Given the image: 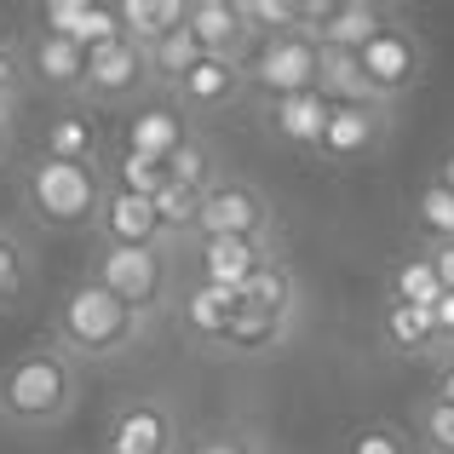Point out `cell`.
<instances>
[{
    "mask_svg": "<svg viewBox=\"0 0 454 454\" xmlns=\"http://www.w3.org/2000/svg\"><path fill=\"white\" fill-rule=\"evenodd\" d=\"M81 403V363L64 345L41 340L0 368V420L18 432H52Z\"/></svg>",
    "mask_w": 454,
    "mask_h": 454,
    "instance_id": "obj_1",
    "label": "cell"
},
{
    "mask_svg": "<svg viewBox=\"0 0 454 454\" xmlns=\"http://www.w3.org/2000/svg\"><path fill=\"white\" fill-rule=\"evenodd\" d=\"M150 328H155L150 317H138L133 305H121L92 277H81L52 310V345H64L75 363H110V356L138 351Z\"/></svg>",
    "mask_w": 454,
    "mask_h": 454,
    "instance_id": "obj_2",
    "label": "cell"
},
{
    "mask_svg": "<svg viewBox=\"0 0 454 454\" xmlns=\"http://www.w3.org/2000/svg\"><path fill=\"white\" fill-rule=\"evenodd\" d=\"M18 196L41 231H92L98 224V201H104V167L35 155L18 173Z\"/></svg>",
    "mask_w": 454,
    "mask_h": 454,
    "instance_id": "obj_3",
    "label": "cell"
},
{
    "mask_svg": "<svg viewBox=\"0 0 454 454\" xmlns=\"http://www.w3.org/2000/svg\"><path fill=\"white\" fill-rule=\"evenodd\" d=\"M98 288H110L121 305H133L138 317H161L178 294V254L173 247H115L98 242L92 247V270H87Z\"/></svg>",
    "mask_w": 454,
    "mask_h": 454,
    "instance_id": "obj_4",
    "label": "cell"
},
{
    "mask_svg": "<svg viewBox=\"0 0 454 454\" xmlns=\"http://www.w3.org/2000/svg\"><path fill=\"white\" fill-rule=\"evenodd\" d=\"M356 58H363V75H368V87H374V98L391 104V110H397V104L409 98L414 87H420V81H426V64H432V52H426V35L409 29L403 18H391Z\"/></svg>",
    "mask_w": 454,
    "mask_h": 454,
    "instance_id": "obj_5",
    "label": "cell"
},
{
    "mask_svg": "<svg viewBox=\"0 0 454 454\" xmlns=\"http://www.w3.org/2000/svg\"><path fill=\"white\" fill-rule=\"evenodd\" d=\"M196 236H242V242H265L277 247V207L265 201V190L247 184V178L224 173L219 184L201 196V213H196ZM190 236V242H196Z\"/></svg>",
    "mask_w": 454,
    "mask_h": 454,
    "instance_id": "obj_6",
    "label": "cell"
},
{
    "mask_svg": "<svg viewBox=\"0 0 454 454\" xmlns=\"http://www.w3.org/2000/svg\"><path fill=\"white\" fill-rule=\"evenodd\" d=\"M247 92H259V98H294V92H310L317 87V69H322V52L317 41L300 29L288 35H270V41H254V52H247Z\"/></svg>",
    "mask_w": 454,
    "mask_h": 454,
    "instance_id": "obj_7",
    "label": "cell"
},
{
    "mask_svg": "<svg viewBox=\"0 0 454 454\" xmlns=\"http://www.w3.org/2000/svg\"><path fill=\"white\" fill-rule=\"evenodd\" d=\"M391 18L397 12L380 0H300V35L317 41V52H363Z\"/></svg>",
    "mask_w": 454,
    "mask_h": 454,
    "instance_id": "obj_8",
    "label": "cell"
},
{
    "mask_svg": "<svg viewBox=\"0 0 454 454\" xmlns=\"http://www.w3.org/2000/svg\"><path fill=\"white\" fill-rule=\"evenodd\" d=\"M138 92H150V69H145V46L138 41H110L98 52H87V87L81 104H98V110H121Z\"/></svg>",
    "mask_w": 454,
    "mask_h": 454,
    "instance_id": "obj_9",
    "label": "cell"
},
{
    "mask_svg": "<svg viewBox=\"0 0 454 454\" xmlns=\"http://www.w3.org/2000/svg\"><path fill=\"white\" fill-rule=\"evenodd\" d=\"M242 98H247V69L231 64V58H201V64L167 92V104H173L190 127L207 121V115H224L231 104H242Z\"/></svg>",
    "mask_w": 454,
    "mask_h": 454,
    "instance_id": "obj_10",
    "label": "cell"
},
{
    "mask_svg": "<svg viewBox=\"0 0 454 454\" xmlns=\"http://www.w3.org/2000/svg\"><path fill=\"white\" fill-rule=\"evenodd\" d=\"M104 454H184L178 420L167 403L133 397L110 414V432H104Z\"/></svg>",
    "mask_w": 454,
    "mask_h": 454,
    "instance_id": "obj_11",
    "label": "cell"
},
{
    "mask_svg": "<svg viewBox=\"0 0 454 454\" xmlns=\"http://www.w3.org/2000/svg\"><path fill=\"white\" fill-rule=\"evenodd\" d=\"M386 138H391V104H333L317 155L333 167H351L363 155H374Z\"/></svg>",
    "mask_w": 454,
    "mask_h": 454,
    "instance_id": "obj_12",
    "label": "cell"
},
{
    "mask_svg": "<svg viewBox=\"0 0 454 454\" xmlns=\"http://www.w3.org/2000/svg\"><path fill=\"white\" fill-rule=\"evenodd\" d=\"M178 254H190V265H196V282L242 294V288H247V277H254L265 259H277V247H265V242H242V236H196V242H184Z\"/></svg>",
    "mask_w": 454,
    "mask_h": 454,
    "instance_id": "obj_13",
    "label": "cell"
},
{
    "mask_svg": "<svg viewBox=\"0 0 454 454\" xmlns=\"http://www.w3.org/2000/svg\"><path fill=\"white\" fill-rule=\"evenodd\" d=\"M18 64H23V81L58 92V98H81V87H87V52L52 29H29Z\"/></svg>",
    "mask_w": 454,
    "mask_h": 454,
    "instance_id": "obj_14",
    "label": "cell"
},
{
    "mask_svg": "<svg viewBox=\"0 0 454 454\" xmlns=\"http://www.w3.org/2000/svg\"><path fill=\"white\" fill-rule=\"evenodd\" d=\"M184 29L196 35L201 58L247 64V52H254V29L242 23V6H236V0H184Z\"/></svg>",
    "mask_w": 454,
    "mask_h": 454,
    "instance_id": "obj_15",
    "label": "cell"
},
{
    "mask_svg": "<svg viewBox=\"0 0 454 454\" xmlns=\"http://www.w3.org/2000/svg\"><path fill=\"white\" fill-rule=\"evenodd\" d=\"M98 242H115V247H173L161 236V219H155V201L150 196H127V190L104 184V201H98ZM178 254V247H173Z\"/></svg>",
    "mask_w": 454,
    "mask_h": 454,
    "instance_id": "obj_16",
    "label": "cell"
},
{
    "mask_svg": "<svg viewBox=\"0 0 454 454\" xmlns=\"http://www.w3.org/2000/svg\"><path fill=\"white\" fill-rule=\"evenodd\" d=\"M242 300L247 317H265V322H282V328H294L300 322V305H305V288H300V277H294V265L288 259H265V265L247 277V288L236 294Z\"/></svg>",
    "mask_w": 454,
    "mask_h": 454,
    "instance_id": "obj_17",
    "label": "cell"
},
{
    "mask_svg": "<svg viewBox=\"0 0 454 454\" xmlns=\"http://www.w3.org/2000/svg\"><path fill=\"white\" fill-rule=\"evenodd\" d=\"M41 29H52V35H64V41H75L81 52H98V46L121 41V12L104 6V0H46Z\"/></svg>",
    "mask_w": 454,
    "mask_h": 454,
    "instance_id": "obj_18",
    "label": "cell"
},
{
    "mask_svg": "<svg viewBox=\"0 0 454 454\" xmlns=\"http://www.w3.org/2000/svg\"><path fill=\"white\" fill-rule=\"evenodd\" d=\"M196 133V127L184 121V115L173 110L167 98H155V104H138L133 115H127V145L121 150H133V155H155V161H167L184 138Z\"/></svg>",
    "mask_w": 454,
    "mask_h": 454,
    "instance_id": "obj_19",
    "label": "cell"
},
{
    "mask_svg": "<svg viewBox=\"0 0 454 454\" xmlns=\"http://www.w3.org/2000/svg\"><path fill=\"white\" fill-rule=\"evenodd\" d=\"M328 115H333V104L322 98L317 87H310V92H294V98H277V104L265 110V121H270V133H277L282 145L317 150L322 133H328Z\"/></svg>",
    "mask_w": 454,
    "mask_h": 454,
    "instance_id": "obj_20",
    "label": "cell"
},
{
    "mask_svg": "<svg viewBox=\"0 0 454 454\" xmlns=\"http://www.w3.org/2000/svg\"><path fill=\"white\" fill-rule=\"evenodd\" d=\"M173 305L184 310V328L196 333L201 345H213V351H219V340L236 328V317H242V300H236L231 288H207V282H190Z\"/></svg>",
    "mask_w": 454,
    "mask_h": 454,
    "instance_id": "obj_21",
    "label": "cell"
},
{
    "mask_svg": "<svg viewBox=\"0 0 454 454\" xmlns=\"http://www.w3.org/2000/svg\"><path fill=\"white\" fill-rule=\"evenodd\" d=\"M41 155H52V161H75V167H104V145H98L92 115L69 110V115H58V121H46Z\"/></svg>",
    "mask_w": 454,
    "mask_h": 454,
    "instance_id": "obj_22",
    "label": "cell"
},
{
    "mask_svg": "<svg viewBox=\"0 0 454 454\" xmlns=\"http://www.w3.org/2000/svg\"><path fill=\"white\" fill-rule=\"evenodd\" d=\"M201 64V46H196V35L178 23V29H167L155 46H145V69H150V92H173L178 81L190 75V69Z\"/></svg>",
    "mask_w": 454,
    "mask_h": 454,
    "instance_id": "obj_23",
    "label": "cell"
},
{
    "mask_svg": "<svg viewBox=\"0 0 454 454\" xmlns=\"http://www.w3.org/2000/svg\"><path fill=\"white\" fill-rule=\"evenodd\" d=\"M380 340L391 345L397 356H437V328H432V310H414V305H386L380 310Z\"/></svg>",
    "mask_w": 454,
    "mask_h": 454,
    "instance_id": "obj_24",
    "label": "cell"
},
{
    "mask_svg": "<svg viewBox=\"0 0 454 454\" xmlns=\"http://www.w3.org/2000/svg\"><path fill=\"white\" fill-rule=\"evenodd\" d=\"M167 178H173L178 190H196V196H207V190L224 178V161H219V150H213L201 133H190L184 145L167 155Z\"/></svg>",
    "mask_w": 454,
    "mask_h": 454,
    "instance_id": "obj_25",
    "label": "cell"
},
{
    "mask_svg": "<svg viewBox=\"0 0 454 454\" xmlns=\"http://www.w3.org/2000/svg\"><path fill=\"white\" fill-rule=\"evenodd\" d=\"M317 92H322L328 104H380L374 87H368V75H363V58H356V52H322Z\"/></svg>",
    "mask_w": 454,
    "mask_h": 454,
    "instance_id": "obj_26",
    "label": "cell"
},
{
    "mask_svg": "<svg viewBox=\"0 0 454 454\" xmlns=\"http://www.w3.org/2000/svg\"><path fill=\"white\" fill-rule=\"evenodd\" d=\"M115 12H121V35L138 46H155L167 29L184 23V0H115Z\"/></svg>",
    "mask_w": 454,
    "mask_h": 454,
    "instance_id": "obj_27",
    "label": "cell"
},
{
    "mask_svg": "<svg viewBox=\"0 0 454 454\" xmlns=\"http://www.w3.org/2000/svg\"><path fill=\"white\" fill-rule=\"evenodd\" d=\"M437 294H443V282H437L432 259L414 254V259H397L386 277V305H414V310H432Z\"/></svg>",
    "mask_w": 454,
    "mask_h": 454,
    "instance_id": "obj_28",
    "label": "cell"
},
{
    "mask_svg": "<svg viewBox=\"0 0 454 454\" xmlns=\"http://www.w3.org/2000/svg\"><path fill=\"white\" fill-rule=\"evenodd\" d=\"M104 184H115V190H127V196H161L173 178H167V161H155V155H133V150H121L115 161H104Z\"/></svg>",
    "mask_w": 454,
    "mask_h": 454,
    "instance_id": "obj_29",
    "label": "cell"
},
{
    "mask_svg": "<svg viewBox=\"0 0 454 454\" xmlns=\"http://www.w3.org/2000/svg\"><path fill=\"white\" fill-rule=\"evenodd\" d=\"M409 443H414V454H454V409H449V403H437L432 391L414 403Z\"/></svg>",
    "mask_w": 454,
    "mask_h": 454,
    "instance_id": "obj_30",
    "label": "cell"
},
{
    "mask_svg": "<svg viewBox=\"0 0 454 454\" xmlns=\"http://www.w3.org/2000/svg\"><path fill=\"white\" fill-rule=\"evenodd\" d=\"M29 288H35V254L18 231L0 224V310H12Z\"/></svg>",
    "mask_w": 454,
    "mask_h": 454,
    "instance_id": "obj_31",
    "label": "cell"
},
{
    "mask_svg": "<svg viewBox=\"0 0 454 454\" xmlns=\"http://www.w3.org/2000/svg\"><path fill=\"white\" fill-rule=\"evenodd\" d=\"M294 340V328H282V322H265V317H236V328L219 340V351H231V356H270V351H282V345Z\"/></svg>",
    "mask_w": 454,
    "mask_h": 454,
    "instance_id": "obj_32",
    "label": "cell"
},
{
    "mask_svg": "<svg viewBox=\"0 0 454 454\" xmlns=\"http://www.w3.org/2000/svg\"><path fill=\"white\" fill-rule=\"evenodd\" d=\"M414 224H420L426 247L432 242H454V190L449 184H420V196H414Z\"/></svg>",
    "mask_w": 454,
    "mask_h": 454,
    "instance_id": "obj_33",
    "label": "cell"
},
{
    "mask_svg": "<svg viewBox=\"0 0 454 454\" xmlns=\"http://www.w3.org/2000/svg\"><path fill=\"white\" fill-rule=\"evenodd\" d=\"M196 213H201V196H196V190L167 184L161 196H155V219H161V236L173 247H184L190 236H196Z\"/></svg>",
    "mask_w": 454,
    "mask_h": 454,
    "instance_id": "obj_34",
    "label": "cell"
},
{
    "mask_svg": "<svg viewBox=\"0 0 454 454\" xmlns=\"http://www.w3.org/2000/svg\"><path fill=\"white\" fill-rule=\"evenodd\" d=\"M340 454H414V443H409V432L391 426V420H363V426L345 432Z\"/></svg>",
    "mask_w": 454,
    "mask_h": 454,
    "instance_id": "obj_35",
    "label": "cell"
},
{
    "mask_svg": "<svg viewBox=\"0 0 454 454\" xmlns=\"http://www.w3.org/2000/svg\"><path fill=\"white\" fill-rule=\"evenodd\" d=\"M236 6H242V23L254 29V41L300 29V0H236Z\"/></svg>",
    "mask_w": 454,
    "mask_h": 454,
    "instance_id": "obj_36",
    "label": "cell"
},
{
    "mask_svg": "<svg viewBox=\"0 0 454 454\" xmlns=\"http://www.w3.org/2000/svg\"><path fill=\"white\" fill-rule=\"evenodd\" d=\"M432 397L454 409V351H437L432 356Z\"/></svg>",
    "mask_w": 454,
    "mask_h": 454,
    "instance_id": "obj_37",
    "label": "cell"
},
{
    "mask_svg": "<svg viewBox=\"0 0 454 454\" xmlns=\"http://www.w3.org/2000/svg\"><path fill=\"white\" fill-rule=\"evenodd\" d=\"M432 328H437V345H443V351H454V294H437Z\"/></svg>",
    "mask_w": 454,
    "mask_h": 454,
    "instance_id": "obj_38",
    "label": "cell"
},
{
    "mask_svg": "<svg viewBox=\"0 0 454 454\" xmlns=\"http://www.w3.org/2000/svg\"><path fill=\"white\" fill-rule=\"evenodd\" d=\"M426 259H432V270H437V282H443V294H454V242H432V247H420Z\"/></svg>",
    "mask_w": 454,
    "mask_h": 454,
    "instance_id": "obj_39",
    "label": "cell"
},
{
    "mask_svg": "<svg viewBox=\"0 0 454 454\" xmlns=\"http://www.w3.org/2000/svg\"><path fill=\"white\" fill-rule=\"evenodd\" d=\"M184 454H254V443H242V437H201Z\"/></svg>",
    "mask_w": 454,
    "mask_h": 454,
    "instance_id": "obj_40",
    "label": "cell"
},
{
    "mask_svg": "<svg viewBox=\"0 0 454 454\" xmlns=\"http://www.w3.org/2000/svg\"><path fill=\"white\" fill-rule=\"evenodd\" d=\"M12 150H18V115H0V167L12 161Z\"/></svg>",
    "mask_w": 454,
    "mask_h": 454,
    "instance_id": "obj_41",
    "label": "cell"
},
{
    "mask_svg": "<svg viewBox=\"0 0 454 454\" xmlns=\"http://www.w3.org/2000/svg\"><path fill=\"white\" fill-rule=\"evenodd\" d=\"M437 184H449V190H454V150L443 155V173H437Z\"/></svg>",
    "mask_w": 454,
    "mask_h": 454,
    "instance_id": "obj_42",
    "label": "cell"
},
{
    "mask_svg": "<svg viewBox=\"0 0 454 454\" xmlns=\"http://www.w3.org/2000/svg\"><path fill=\"white\" fill-rule=\"evenodd\" d=\"M0 58H18V52H12V41H6V29H0Z\"/></svg>",
    "mask_w": 454,
    "mask_h": 454,
    "instance_id": "obj_43",
    "label": "cell"
}]
</instances>
